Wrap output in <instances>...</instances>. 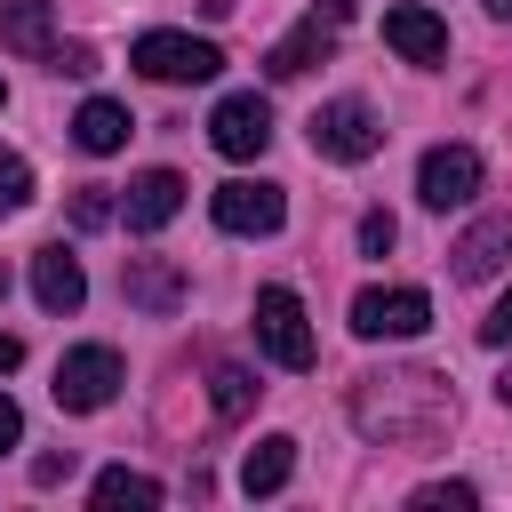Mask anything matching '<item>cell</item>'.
I'll return each mask as SVG.
<instances>
[{
	"label": "cell",
	"mask_w": 512,
	"mask_h": 512,
	"mask_svg": "<svg viewBox=\"0 0 512 512\" xmlns=\"http://www.w3.org/2000/svg\"><path fill=\"white\" fill-rule=\"evenodd\" d=\"M0 104H8V80H0Z\"/></svg>",
	"instance_id": "obj_31"
},
{
	"label": "cell",
	"mask_w": 512,
	"mask_h": 512,
	"mask_svg": "<svg viewBox=\"0 0 512 512\" xmlns=\"http://www.w3.org/2000/svg\"><path fill=\"white\" fill-rule=\"evenodd\" d=\"M408 504H416V512H472V504H480V488H472V480H424Z\"/></svg>",
	"instance_id": "obj_21"
},
{
	"label": "cell",
	"mask_w": 512,
	"mask_h": 512,
	"mask_svg": "<svg viewBox=\"0 0 512 512\" xmlns=\"http://www.w3.org/2000/svg\"><path fill=\"white\" fill-rule=\"evenodd\" d=\"M504 264H512V216H480V224L448 248V272H456V280H496Z\"/></svg>",
	"instance_id": "obj_11"
},
{
	"label": "cell",
	"mask_w": 512,
	"mask_h": 512,
	"mask_svg": "<svg viewBox=\"0 0 512 512\" xmlns=\"http://www.w3.org/2000/svg\"><path fill=\"white\" fill-rule=\"evenodd\" d=\"M120 288H128V304H136V312H152V320H168V312L184 304V272H176L168 256H128Z\"/></svg>",
	"instance_id": "obj_14"
},
{
	"label": "cell",
	"mask_w": 512,
	"mask_h": 512,
	"mask_svg": "<svg viewBox=\"0 0 512 512\" xmlns=\"http://www.w3.org/2000/svg\"><path fill=\"white\" fill-rule=\"evenodd\" d=\"M496 400H504V408H512V368H504V376H496Z\"/></svg>",
	"instance_id": "obj_29"
},
{
	"label": "cell",
	"mask_w": 512,
	"mask_h": 512,
	"mask_svg": "<svg viewBox=\"0 0 512 512\" xmlns=\"http://www.w3.org/2000/svg\"><path fill=\"white\" fill-rule=\"evenodd\" d=\"M176 208H184V176H176V168H144V176L120 192V216H128V232H160Z\"/></svg>",
	"instance_id": "obj_12"
},
{
	"label": "cell",
	"mask_w": 512,
	"mask_h": 512,
	"mask_svg": "<svg viewBox=\"0 0 512 512\" xmlns=\"http://www.w3.org/2000/svg\"><path fill=\"white\" fill-rule=\"evenodd\" d=\"M376 144H384V120H376L360 96H328V104L312 112V152H320V160H344V168H360Z\"/></svg>",
	"instance_id": "obj_3"
},
{
	"label": "cell",
	"mask_w": 512,
	"mask_h": 512,
	"mask_svg": "<svg viewBox=\"0 0 512 512\" xmlns=\"http://www.w3.org/2000/svg\"><path fill=\"white\" fill-rule=\"evenodd\" d=\"M112 392H120V352H112V344H72V352L56 360V408L96 416Z\"/></svg>",
	"instance_id": "obj_5"
},
{
	"label": "cell",
	"mask_w": 512,
	"mask_h": 512,
	"mask_svg": "<svg viewBox=\"0 0 512 512\" xmlns=\"http://www.w3.org/2000/svg\"><path fill=\"white\" fill-rule=\"evenodd\" d=\"M48 64H56V72H96V56H88L80 40H72V48H48Z\"/></svg>",
	"instance_id": "obj_26"
},
{
	"label": "cell",
	"mask_w": 512,
	"mask_h": 512,
	"mask_svg": "<svg viewBox=\"0 0 512 512\" xmlns=\"http://www.w3.org/2000/svg\"><path fill=\"white\" fill-rule=\"evenodd\" d=\"M432 328V296L424 288H360L352 296V336H424Z\"/></svg>",
	"instance_id": "obj_7"
},
{
	"label": "cell",
	"mask_w": 512,
	"mask_h": 512,
	"mask_svg": "<svg viewBox=\"0 0 512 512\" xmlns=\"http://www.w3.org/2000/svg\"><path fill=\"white\" fill-rule=\"evenodd\" d=\"M16 440H24V408L0 392V448H16Z\"/></svg>",
	"instance_id": "obj_27"
},
{
	"label": "cell",
	"mask_w": 512,
	"mask_h": 512,
	"mask_svg": "<svg viewBox=\"0 0 512 512\" xmlns=\"http://www.w3.org/2000/svg\"><path fill=\"white\" fill-rule=\"evenodd\" d=\"M392 240H400V224H392L384 208H368V216H360V248H368V256H384Z\"/></svg>",
	"instance_id": "obj_24"
},
{
	"label": "cell",
	"mask_w": 512,
	"mask_h": 512,
	"mask_svg": "<svg viewBox=\"0 0 512 512\" xmlns=\"http://www.w3.org/2000/svg\"><path fill=\"white\" fill-rule=\"evenodd\" d=\"M32 296H40V312H80L88 304V272H80V256L64 240L32 256Z\"/></svg>",
	"instance_id": "obj_13"
},
{
	"label": "cell",
	"mask_w": 512,
	"mask_h": 512,
	"mask_svg": "<svg viewBox=\"0 0 512 512\" xmlns=\"http://www.w3.org/2000/svg\"><path fill=\"white\" fill-rule=\"evenodd\" d=\"M472 192H480V152L472 144H432L416 160V200L424 208H464Z\"/></svg>",
	"instance_id": "obj_9"
},
{
	"label": "cell",
	"mask_w": 512,
	"mask_h": 512,
	"mask_svg": "<svg viewBox=\"0 0 512 512\" xmlns=\"http://www.w3.org/2000/svg\"><path fill=\"white\" fill-rule=\"evenodd\" d=\"M328 48H336V16H328V8H312V16H304V24L264 56V72H272V80H296V72H312Z\"/></svg>",
	"instance_id": "obj_15"
},
{
	"label": "cell",
	"mask_w": 512,
	"mask_h": 512,
	"mask_svg": "<svg viewBox=\"0 0 512 512\" xmlns=\"http://www.w3.org/2000/svg\"><path fill=\"white\" fill-rule=\"evenodd\" d=\"M208 144H216L224 160H256V152L272 144V104H264L256 88H240V96H224V104L208 112Z\"/></svg>",
	"instance_id": "obj_8"
},
{
	"label": "cell",
	"mask_w": 512,
	"mask_h": 512,
	"mask_svg": "<svg viewBox=\"0 0 512 512\" xmlns=\"http://www.w3.org/2000/svg\"><path fill=\"white\" fill-rule=\"evenodd\" d=\"M480 344H496V352L512 344V288H504V304H496V312L480 320Z\"/></svg>",
	"instance_id": "obj_25"
},
{
	"label": "cell",
	"mask_w": 512,
	"mask_h": 512,
	"mask_svg": "<svg viewBox=\"0 0 512 512\" xmlns=\"http://www.w3.org/2000/svg\"><path fill=\"white\" fill-rule=\"evenodd\" d=\"M16 360H24V336H8V328H0V376H8Z\"/></svg>",
	"instance_id": "obj_28"
},
{
	"label": "cell",
	"mask_w": 512,
	"mask_h": 512,
	"mask_svg": "<svg viewBox=\"0 0 512 512\" xmlns=\"http://www.w3.org/2000/svg\"><path fill=\"white\" fill-rule=\"evenodd\" d=\"M208 216H216L224 232H240V240H264V232L288 224V192L264 184V176H232V184L208 192Z\"/></svg>",
	"instance_id": "obj_4"
},
{
	"label": "cell",
	"mask_w": 512,
	"mask_h": 512,
	"mask_svg": "<svg viewBox=\"0 0 512 512\" xmlns=\"http://www.w3.org/2000/svg\"><path fill=\"white\" fill-rule=\"evenodd\" d=\"M256 344L272 368H312V328H304L296 288H256Z\"/></svg>",
	"instance_id": "obj_6"
},
{
	"label": "cell",
	"mask_w": 512,
	"mask_h": 512,
	"mask_svg": "<svg viewBox=\"0 0 512 512\" xmlns=\"http://www.w3.org/2000/svg\"><path fill=\"white\" fill-rule=\"evenodd\" d=\"M112 216H120V200H112L104 184H80V192H72V224H80V232H104Z\"/></svg>",
	"instance_id": "obj_22"
},
{
	"label": "cell",
	"mask_w": 512,
	"mask_h": 512,
	"mask_svg": "<svg viewBox=\"0 0 512 512\" xmlns=\"http://www.w3.org/2000/svg\"><path fill=\"white\" fill-rule=\"evenodd\" d=\"M384 48L408 64H448V24L424 0H400V8H384Z\"/></svg>",
	"instance_id": "obj_10"
},
{
	"label": "cell",
	"mask_w": 512,
	"mask_h": 512,
	"mask_svg": "<svg viewBox=\"0 0 512 512\" xmlns=\"http://www.w3.org/2000/svg\"><path fill=\"white\" fill-rule=\"evenodd\" d=\"M128 128H136V120H128V104H112V96H88V104L72 112V144H80V152H96V160H104V152H120V144H128Z\"/></svg>",
	"instance_id": "obj_17"
},
{
	"label": "cell",
	"mask_w": 512,
	"mask_h": 512,
	"mask_svg": "<svg viewBox=\"0 0 512 512\" xmlns=\"http://www.w3.org/2000/svg\"><path fill=\"white\" fill-rule=\"evenodd\" d=\"M88 496H96V512H120V504H128V512H152V504H160V480H144V472H128V464H112V472H96V488H88Z\"/></svg>",
	"instance_id": "obj_19"
},
{
	"label": "cell",
	"mask_w": 512,
	"mask_h": 512,
	"mask_svg": "<svg viewBox=\"0 0 512 512\" xmlns=\"http://www.w3.org/2000/svg\"><path fill=\"white\" fill-rule=\"evenodd\" d=\"M288 472H296V440H288V432H264V440L248 448V464H240V488H248V496H280Z\"/></svg>",
	"instance_id": "obj_18"
},
{
	"label": "cell",
	"mask_w": 512,
	"mask_h": 512,
	"mask_svg": "<svg viewBox=\"0 0 512 512\" xmlns=\"http://www.w3.org/2000/svg\"><path fill=\"white\" fill-rule=\"evenodd\" d=\"M32 200V168H24V152H0V216H16Z\"/></svg>",
	"instance_id": "obj_23"
},
{
	"label": "cell",
	"mask_w": 512,
	"mask_h": 512,
	"mask_svg": "<svg viewBox=\"0 0 512 512\" xmlns=\"http://www.w3.org/2000/svg\"><path fill=\"white\" fill-rule=\"evenodd\" d=\"M128 64H136L144 80L184 88V80H216V72H224V48H216V40H192V32H136Z\"/></svg>",
	"instance_id": "obj_2"
},
{
	"label": "cell",
	"mask_w": 512,
	"mask_h": 512,
	"mask_svg": "<svg viewBox=\"0 0 512 512\" xmlns=\"http://www.w3.org/2000/svg\"><path fill=\"white\" fill-rule=\"evenodd\" d=\"M488 16H504V24H512V0H488Z\"/></svg>",
	"instance_id": "obj_30"
},
{
	"label": "cell",
	"mask_w": 512,
	"mask_h": 512,
	"mask_svg": "<svg viewBox=\"0 0 512 512\" xmlns=\"http://www.w3.org/2000/svg\"><path fill=\"white\" fill-rule=\"evenodd\" d=\"M352 424L384 448H432L456 424V392L440 368H368L352 384Z\"/></svg>",
	"instance_id": "obj_1"
},
{
	"label": "cell",
	"mask_w": 512,
	"mask_h": 512,
	"mask_svg": "<svg viewBox=\"0 0 512 512\" xmlns=\"http://www.w3.org/2000/svg\"><path fill=\"white\" fill-rule=\"evenodd\" d=\"M0 48L48 56V48H56V8H48V0H0Z\"/></svg>",
	"instance_id": "obj_16"
},
{
	"label": "cell",
	"mask_w": 512,
	"mask_h": 512,
	"mask_svg": "<svg viewBox=\"0 0 512 512\" xmlns=\"http://www.w3.org/2000/svg\"><path fill=\"white\" fill-rule=\"evenodd\" d=\"M256 392H264V384H256L240 360H224V368L208 376V400H216V416H224V424H232V416H248V400H256Z\"/></svg>",
	"instance_id": "obj_20"
}]
</instances>
